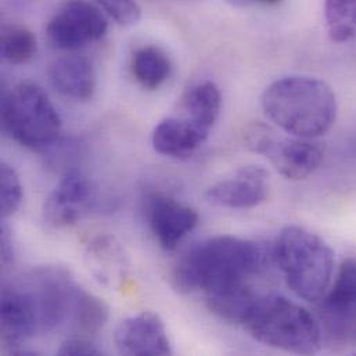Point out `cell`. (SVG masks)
Instances as JSON below:
<instances>
[{"label":"cell","instance_id":"8","mask_svg":"<svg viewBox=\"0 0 356 356\" xmlns=\"http://www.w3.org/2000/svg\"><path fill=\"white\" fill-rule=\"evenodd\" d=\"M323 332L340 344L356 322V259H347L339 269L332 287L319 301Z\"/></svg>","mask_w":356,"mask_h":356},{"label":"cell","instance_id":"22","mask_svg":"<svg viewBox=\"0 0 356 356\" xmlns=\"http://www.w3.org/2000/svg\"><path fill=\"white\" fill-rule=\"evenodd\" d=\"M117 24L128 26L139 22L142 17L140 6L136 0H95Z\"/></svg>","mask_w":356,"mask_h":356},{"label":"cell","instance_id":"16","mask_svg":"<svg viewBox=\"0 0 356 356\" xmlns=\"http://www.w3.org/2000/svg\"><path fill=\"white\" fill-rule=\"evenodd\" d=\"M184 117L208 132L216 124L222 110V95L212 81L193 86L183 99Z\"/></svg>","mask_w":356,"mask_h":356},{"label":"cell","instance_id":"13","mask_svg":"<svg viewBox=\"0 0 356 356\" xmlns=\"http://www.w3.org/2000/svg\"><path fill=\"white\" fill-rule=\"evenodd\" d=\"M209 132L186 117L165 118L154 129L152 143L154 150L171 159L193 156L208 139Z\"/></svg>","mask_w":356,"mask_h":356},{"label":"cell","instance_id":"4","mask_svg":"<svg viewBox=\"0 0 356 356\" xmlns=\"http://www.w3.org/2000/svg\"><path fill=\"white\" fill-rule=\"evenodd\" d=\"M273 258L287 286L300 298L319 302L327 293L334 269V255L318 234L300 227H284L276 241Z\"/></svg>","mask_w":356,"mask_h":356},{"label":"cell","instance_id":"25","mask_svg":"<svg viewBox=\"0 0 356 356\" xmlns=\"http://www.w3.org/2000/svg\"><path fill=\"white\" fill-rule=\"evenodd\" d=\"M13 261H14L13 237H11L10 227L6 223V219H3V225H1V265H3V268H8Z\"/></svg>","mask_w":356,"mask_h":356},{"label":"cell","instance_id":"3","mask_svg":"<svg viewBox=\"0 0 356 356\" xmlns=\"http://www.w3.org/2000/svg\"><path fill=\"white\" fill-rule=\"evenodd\" d=\"M243 326L257 341L284 353L314 355L323 344V330L315 316L279 296H261Z\"/></svg>","mask_w":356,"mask_h":356},{"label":"cell","instance_id":"24","mask_svg":"<svg viewBox=\"0 0 356 356\" xmlns=\"http://www.w3.org/2000/svg\"><path fill=\"white\" fill-rule=\"evenodd\" d=\"M57 354L61 356H96L100 355L102 351L89 340L83 337H74L64 341Z\"/></svg>","mask_w":356,"mask_h":356},{"label":"cell","instance_id":"9","mask_svg":"<svg viewBox=\"0 0 356 356\" xmlns=\"http://www.w3.org/2000/svg\"><path fill=\"white\" fill-rule=\"evenodd\" d=\"M114 343L122 355H172L164 322L159 315L149 311L122 321L114 333Z\"/></svg>","mask_w":356,"mask_h":356},{"label":"cell","instance_id":"12","mask_svg":"<svg viewBox=\"0 0 356 356\" xmlns=\"http://www.w3.org/2000/svg\"><path fill=\"white\" fill-rule=\"evenodd\" d=\"M314 140L279 136L265 157L282 177L289 180L307 179L319 168L323 160V150Z\"/></svg>","mask_w":356,"mask_h":356},{"label":"cell","instance_id":"2","mask_svg":"<svg viewBox=\"0 0 356 356\" xmlns=\"http://www.w3.org/2000/svg\"><path fill=\"white\" fill-rule=\"evenodd\" d=\"M261 103L268 120L296 138H321L337 118L333 89L312 76L294 75L275 81L265 89Z\"/></svg>","mask_w":356,"mask_h":356},{"label":"cell","instance_id":"7","mask_svg":"<svg viewBox=\"0 0 356 356\" xmlns=\"http://www.w3.org/2000/svg\"><path fill=\"white\" fill-rule=\"evenodd\" d=\"M97 200L92 180L79 170L63 175L43 205V219L49 226L67 227L76 223Z\"/></svg>","mask_w":356,"mask_h":356},{"label":"cell","instance_id":"5","mask_svg":"<svg viewBox=\"0 0 356 356\" xmlns=\"http://www.w3.org/2000/svg\"><path fill=\"white\" fill-rule=\"evenodd\" d=\"M1 125L18 145L44 152L60 140L61 118L46 92L31 81L1 96Z\"/></svg>","mask_w":356,"mask_h":356},{"label":"cell","instance_id":"23","mask_svg":"<svg viewBox=\"0 0 356 356\" xmlns=\"http://www.w3.org/2000/svg\"><path fill=\"white\" fill-rule=\"evenodd\" d=\"M279 135L273 128L264 122H252L245 128L244 142L247 147L258 154L265 156Z\"/></svg>","mask_w":356,"mask_h":356},{"label":"cell","instance_id":"11","mask_svg":"<svg viewBox=\"0 0 356 356\" xmlns=\"http://www.w3.org/2000/svg\"><path fill=\"white\" fill-rule=\"evenodd\" d=\"M152 230L164 250L172 251L198 225L197 212L163 194L152 197L149 207Z\"/></svg>","mask_w":356,"mask_h":356},{"label":"cell","instance_id":"6","mask_svg":"<svg viewBox=\"0 0 356 356\" xmlns=\"http://www.w3.org/2000/svg\"><path fill=\"white\" fill-rule=\"evenodd\" d=\"M108 29L102 8L88 0H67L46 26L49 43L58 50H76L100 40Z\"/></svg>","mask_w":356,"mask_h":356},{"label":"cell","instance_id":"17","mask_svg":"<svg viewBox=\"0 0 356 356\" xmlns=\"http://www.w3.org/2000/svg\"><path fill=\"white\" fill-rule=\"evenodd\" d=\"M132 74L139 85L147 90L163 86L171 75L170 57L156 46H145L134 53Z\"/></svg>","mask_w":356,"mask_h":356},{"label":"cell","instance_id":"18","mask_svg":"<svg viewBox=\"0 0 356 356\" xmlns=\"http://www.w3.org/2000/svg\"><path fill=\"white\" fill-rule=\"evenodd\" d=\"M70 316L79 330L96 334L107 323L108 308L103 300L76 286Z\"/></svg>","mask_w":356,"mask_h":356},{"label":"cell","instance_id":"21","mask_svg":"<svg viewBox=\"0 0 356 356\" xmlns=\"http://www.w3.org/2000/svg\"><path fill=\"white\" fill-rule=\"evenodd\" d=\"M22 201V186L17 172L8 164L0 167V209L1 218L7 219L17 212Z\"/></svg>","mask_w":356,"mask_h":356},{"label":"cell","instance_id":"15","mask_svg":"<svg viewBox=\"0 0 356 356\" xmlns=\"http://www.w3.org/2000/svg\"><path fill=\"white\" fill-rule=\"evenodd\" d=\"M259 297L245 282L207 293L205 302L208 309L219 319L243 326Z\"/></svg>","mask_w":356,"mask_h":356},{"label":"cell","instance_id":"26","mask_svg":"<svg viewBox=\"0 0 356 356\" xmlns=\"http://www.w3.org/2000/svg\"><path fill=\"white\" fill-rule=\"evenodd\" d=\"M226 1L236 7H244V6H250L254 3H275L279 0H226Z\"/></svg>","mask_w":356,"mask_h":356},{"label":"cell","instance_id":"14","mask_svg":"<svg viewBox=\"0 0 356 356\" xmlns=\"http://www.w3.org/2000/svg\"><path fill=\"white\" fill-rule=\"evenodd\" d=\"M50 81L61 95L76 102L92 99L96 90L95 68L82 56L58 58L50 68Z\"/></svg>","mask_w":356,"mask_h":356},{"label":"cell","instance_id":"19","mask_svg":"<svg viewBox=\"0 0 356 356\" xmlns=\"http://www.w3.org/2000/svg\"><path fill=\"white\" fill-rule=\"evenodd\" d=\"M0 51L6 63L21 65L31 61L38 51L36 36L31 29L17 24L1 28Z\"/></svg>","mask_w":356,"mask_h":356},{"label":"cell","instance_id":"10","mask_svg":"<svg viewBox=\"0 0 356 356\" xmlns=\"http://www.w3.org/2000/svg\"><path fill=\"white\" fill-rule=\"evenodd\" d=\"M268 172L259 165L240 168L232 178L211 186L205 198L208 202L230 209H248L259 205L268 197Z\"/></svg>","mask_w":356,"mask_h":356},{"label":"cell","instance_id":"20","mask_svg":"<svg viewBox=\"0 0 356 356\" xmlns=\"http://www.w3.org/2000/svg\"><path fill=\"white\" fill-rule=\"evenodd\" d=\"M325 19L332 40H353L356 36V0H326Z\"/></svg>","mask_w":356,"mask_h":356},{"label":"cell","instance_id":"1","mask_svg":"<svg viewBox=\"0 0 356 356\" xmlns=\"http://www.w3.org/2000/svg\"><path fill=\"white\" fill-rule=\"evenodd\" d=\"M268 262V252L257 241L216 236L193 247L174 269L172 280L181 293L226 289L245 283Z\"/></svg>","mask_w":356,"mask_h":356}]
</instances>
